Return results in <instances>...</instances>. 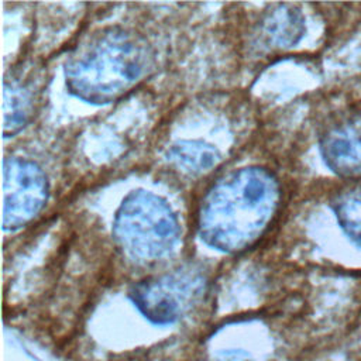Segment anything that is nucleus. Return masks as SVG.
I'll return each instance as SVG.
<instances>
[{
  "mask_svg": "<svg viewBox=\"0 0 361 361\" xmlns=\"http://www.w3.org/2000/svg\"><path fill=\"white\" fill-rule=\"evenodd\" d=\"M152 56L137 34L106 27L87 34L68 55L65 80L71 94L109 104L131 92L149 72Z\"/></svg>",
  "mask_w": 361,
  "mask_h": 361,
  "instance_id": "nucleus-2",
  "label": "nucleus"
},
{
  "mask_svg": "<svg viewBox=\"0 0 361 361\" xmlns=\"http://www.w3.org/2000/svg\"><path fill=\"white\" fill-rule=\"evenodd\" d=\"M3 228L17 230L30 223L45 206L48 180L32 161L7 158L3 162Z\"/></svg>",
  "mask_w": 361,
  "mask_h": 361,
  "instance_id": "nucleus-5",
  "label": "nucleus"
},
{
  "mask_svg": "<svg viewBox=\"0 0 361 361\" xmlns=\"http://www.w3.org/2000/svg\"><path fill=\"white\" fill-rule=\"evenodd\" d=\"M259 27L267 44L275 48H289L302 38L305 20L293 6L278 4L265 13Z\"/></svg>",
  "mask_w": 361,
  "mask_h": 361,
  "instance_id": "nucleus-7",
  "label": "nucleus"
},
{
  "mask_svg": "<svg viewBox=\"0 0 361 361\" xmlns=\"http://www.w3.org/2000/svg\"><path fill=\"white\" fill-rule=\"evenodd\" d=\"M331 207L344 234L361 247V186L337 195Z\"/></svg>",
  "mask_w": 361,
  "mask_h": 361,
  "instance_id": "nucleus-10",
  "label": "nucleus"
},
{
  "mask_svg": "<svg viewBox=\"0 0 361 361\" xmlns=\"http://www.w3.org/2000/svg\"><path fill=\"white\" fill-rule=\"evenodd\" d=\"M166 158L183 172L197 175L213 168L219 159V151L202 141H178L166 151Z\"/></svg>",
  "mask_w": 361,
  "mask_h": 361,
  "instance_id": "nucleus-9",
  "label": "nucleus"
},
{
  "mask_svg": "<svg viewBox=\"0 0 361 361\" xmlns=\"http://www.w3.org/2000/svg\"><path fill=\"white\" fill-rule=\"evenodd\" d=\"M324 164L338 176H361V120H345L329 127L320 137Z\"/></svg>",
  "mask_w": 361,
  "mask_h": 361,
  "instance_id": "nucleus-6",
  "label": "nucleus"
},
{
  "mask_svg": "<svg viewBox=\"0 0 361 361\" xmlns=\"http://www.w3.org/2000/svg\"><path fill=\"white\" fill-rule=\"evenodd\" d=\"M281 203L278 179L259 166L233 171L204 195L197 231L204 244L235 254L254 245L276 216Z\"/></svg>",
  "mask_w": 361,
  "mask_h": 361,
  "instance_id": "nucleus-1",
  "label": "nucleus"
},
{
  "mask_svg": "<svg viewBox=\"0 0 361 361\" xmlns=\"http://www.w3.org/2000/svg\"><path fill=\"white\" fill-rule=\"evenodd\" d=\"M34 111V93L27 83L17 79L4 82L3 113L4 137L17 134L27 126Z\"/></svg>",
  "mask_w": 361,
  "mask_h": 361,
  "instance_id": "nucleus-8",
  "label": "nucleus"
},
{
  "mask_svg": "<svg viewBox=\"0 0 361 361\" xmlns=\"http://www.w3.org/2000/svg\"><path fill=\"white\" fill-rule=\"evenodd\" d=\"M204 285V278L197 271L179 269L134 283L128 298L148 322L168 326L182 319L196 303Z\"/></svg>",
  "mask_w": 361,
  "mask_h": 361,
  "instance_id": "nucleus-4",
  "label": "nucleus"
},
{
  "mask_svg": "<svg viewBox=\"0 0 361 361\" xmlns=\"http://www.w3.org/2000/svg\"><path fill=\"white\" fill-rule=\"evenodd\" d=\"M179 221L171 206L148 190H133L120 203L113 237L126 254L154 261L169 254L179 240Z\"/></svg>",
  "mask_w": 361,
  "mask_h": 361,
  "instance_id": "nucleus-3",
  "label": "nucleus"
}]
</instances>
